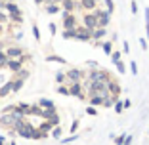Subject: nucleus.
Returning a JSON list of instances; mask_svg holds the SVG:
<instances>
[{
    "mask_svg": "<svg viewBox=\"0 0 149 145\" xmlns=\"http://www.w3.org/2000/svg\"><path fill=\"white\" fill-rule=\"evenodd\" d=\"M94 12H96V15H97V27H100V29H107L111 13L105 12V10H94Z\"/></svg>",
    "mask_w": 149,
    "mask_h": 145,
    "instance_id": "4",
    "label": "nucleus"
},
{
    "mask_svg": "<svg viewBox=\"0 0 149 145\" xmlns=\"http://www.w3.org/2000/svg\"><path fill=\"white\" fill-rule=\"evenodd\" d=\"M52 128H54V126H52V122H50V120H44V122L38 126V130H42V132H50Z\"/></svg>",
    "mask_w": 149,
    "mask_h": 145,
    "instance_id": "21",
    "label": "nucleus"
},
{
    "mask_svg": "<svg viewBox=\"0 0 149 145\" xmlns=\"http://www.w3.org/2000/svg\"><path fill=\"white\" fill-rule=\"evenodd\" d=\"M38 105L42 107V109H56V105H54V101H50V99H44V97L38 101Z\"/></svg>",
    "mask_w": 149,
    "mask_h": 145,
    "instance_id": "18",
    "label": "nucleus"
},
{
    "mask_svg": "<svg viewBox=\"0 0 149 145\" xmlns=\"http://www.w3.org/2000/svg\"><path fill=\"white\" fill-rule=\"evenodd\" d=\"M74 139H77V134H73L71 137H65V139H61V143L67 145V143H71V141H74Z\"/></svg>",
    "mask_w": 149,
    "mask_h": 145,
    "instance_id": "38",
    "label": "nucleus"
},
{
    "mask_svg": "<svg viewBox=\"0 0 149 145\" xmlns=\"http://www.w3.org/2000/svg\"><path fill=\"white\" fill-rule=\"evenodd\" d=\"M13 75H15L13 78H21V80H25L27 76H29V71H27V69H19L17 73H13Z\"/></svg>",
    "mask_w": 149,
    "mask_h": 145,
    "instance_id": "20",
    "label": "nucleus"
},
{
    "mask_svg": "<svg viewBox=\"0 0 149 145\" xmlns=\"http://www.w3.org/2000/svg\"><path fill=\"white\" fill-rule=\"evenodd\" d=\"M15 107H17V111L23 114V117L31 114V105H29V103H19V105H15Z\"/></svg>",
    "mask_w": 149,
    "mask_h": 145,
    "instance_id": "16",
    "label": "nucleus"
},
{
    "mask_svg": "<svg viewBox=\"0 0 149 145\" xmlns=\"http://www.w3.org/2000/svg\"><path fill=\"white\" fill-rule=\"evenodd\" d=\"M23 82H25V80L13 78V90H12V92H17V90H21V88H23Z\"/></svg>",
    "mask_w": 149,
    "mask_h": 145,
    "instance_id": "22",
    "label": "nucleus"
},
{
    "mask_svg": "<svg viewBox=\"0 0 149 145\" xmlns=\"http://www.w3.org/2000/svg\"><path fill=\"white\" fill-rule=\"evenodd\" d=\"M82 23H84V27L86 29H90V31H94V29H97V15H96V12H88L86 15L82 17Z\"/></svg>",
    "mask_w": 149,
    "mask_h": 145,
    "instance_id": "3",
    "label": "nucleus"
},
{
    "mask_svg": "<svg viewBox=\"0 0 149 145\" xmlns=\"http://www.w3.org/2000/svg\"><path fill=\"white\" fill-rule=\"evenodd\" d=\"M74 38L82 40V42H88V40L92 38V31L86 29V27H77V29H74Z\"/></svg>",
    "mask_w": 149,
    "mask_h": 145,
    "instance_id": "6",
    "label": "nucleus"
},
{
    "mask_svg": "<svg viewBox=\"0 0 149 145\" xmlns=\"http://www.w3.org/2000/svg\"><path fill=\"white\" fill-rule=\"evenodd\" d=\"M140 46H141V48H143V50H147V42H145V40H143V38H141V40H140Z\"/></svg>",
    "mask_w": 149,
    "mask_h": 145,
    "instance_id": "48",
    "label": "nucleus"
},
{
    "mask_svg": "<svg viewBox=\"0 0 149 145\" xmlns=\"http://www.w3.org/2000/svg\"><path fill=\"white\" fill-rule=\"evenodd\" d=\"M130 71L134 73V75H138V65H136V61H132V63H130Z\"/></svg>",
    "mask_w": 149,
    "mask_h": 145,
    "instance_id": "41",
    "label": "nucleus"
},
{
    "mask_svg": "<svg viewBox=\"0 0 149 145\" xmlns=\"http://www.w3.org/2000/svg\"><path fill=\"white\" fill-rule=\"evenodd\" d=\"M33 36H35L36 40H40V31H38V27L33 25Z\"/></svg>",
    "mask_w": 149,
    "mask_h": 145,
    "instance_id": "36",
    "label": "nucleus"
},
{
    "mask_svg": "<svg viewBox=\"0 0 149 145\" xmlns=\"http://www.w3.org/2000/svg\"><path fill=\"white\" fill-rule=\"evenodd\" d=\"M10 145H15V143H10Z\"/></svg>",
    "mask_w": 149,
    "mask_h": 145,
    "instance_id": "56",
    "label": "nucleus"
},
{
    "mask_svg": "<svg viewBox=\"0 0 149 145\" xmlns=\"http://www.w3.org/2000/svg\"><path fill=\"white\" fill-rule=\"evenodd\" d=\"M13 130H15V132H17L21 137H25V139H33V136H35V130H36V128L33 126L31 122H27V120L23 119L21 122H17V126L13 128Z\"/></svg>",
    "mask_w": 149,
    "mask_h": 145,
    "instance_id": "1",
    "label": "nucleus"
},
{
    "mask_svg": "<svg viewBox=\"0 0 149 145\" xmlns=\"http://www.w3.org/2000/svg\"><path fill=\"white\" fill-rule=\"evenodd\" d=\"M97 2H100V0H80L79 6H80V8H84V10H88V12H92V10H96Z\"/></svg>",
    "mask_w": 149,
    "mask_h": 145,
    "instance_id": "11",
    "label": "nucleus"
},
{
    "mask_svg": "<svg viewBox=\"0 0 149 145\" xmlns=\"http://www.w3.org/2000/svg\"><path fill=\"white\" fill-rule=\"evenodd\" d=\"M63 10H65V12H69V13H74V10H77V0H63Z\"/></svg>",
    "mask_w": 149,
    "mask_h": 145,
    "instance_id": "12",
    "label": "nucleus"
},
{
    "mask_svg": "<svg viewBox=\"0 0 149 145\" xmlns=\"http://www.w3.org/2000/svg\"><path fill=\"white\" fill-rule=\"evenodd\" d=\"M4 2H13V0H4Z\"/></svg>",
    "mask_w": 149,
    "mask_h": 145,
    "instance_id": "55",
    "label": "nucleus"
},
{
    "mask_svg": "<svg viewBox=\"0 0 149 145\" xmlns=\"http://www.w3.org/2000/svg\"><path fill=\"white\" fill-rule=\"evenodd\" d=\"M63 29H65V31H73V29H77V17H74V13L63 12Z\"/></svg>",
    "mask_w": 149,
    "mask_h": 145,
    "instance_id": "5",
    "label": "nucleus"
},
{
    "mask_svg": "<svg viewBox=\"0 0 149 145\" xmlns=\"http://www.w3.org/2000/svg\"><path fill=\"white\" fill-rule=\"evenodd\" d=\"M123 50H124V53L130 52V46H128V42H123Z\"/></svg>",
    "mask_w": 149,
    "mask_h": 145,
    "instance_id": "46",
    "label": "nucleus"
},
{
    "mask_svg": "<svg viewBox=\"0 0 149 145\" xmlns=\"http://www.w3.org/2000/svg\"><path fill=\"white\" fill-rule=\"evenodd\" d=\"M50 33H52V35H56V25H54V23H50Z\"/></svg>",
    "mask_w": 149,
    "mask_h": 145,
    "instance_id": "49",
    "label": "nucleus"
},
{
    "mask_svg": "<svg viewBox=\"0 0 149 145\" xmlns=\"http://www.w3.org/2000/svg\"><path fill=\"white\" fill-rule=\"evenodd\" d=\"M105 35H107V29H100V27H97V29H94V31H92V38L94 40H101Z\"/></svg>",
    "mask_w": 149,
    "mask_h": 145,
    "instance_id": "14",
    "label": "nucleus"
},
{
    "mask_svg": "<svg viewBox=\"0 0 149 145\" xmlns=\"http://www.w3.org/2000/svg\"><path fill=\"white\" fill-rule=\"evenodd\" d=\"M6 12H8L10 15H13V13H21L15 2H6Z\"/></svg>",
    "mask_w": 149,
    "mask_h": 145,
    "instance_id": "15",
    "label": "nucleus"
},
{
    "mask_svg": "<svg viewBox=\"0 0 149 145\" xmlns=\"http://www.w3.org/2000/svg\"><path fill=\"white\" fill-rule=\"evenodd\" d=\"M31 114L42 117V107H40V105H31Z\"/></svg>",
    "mask_w": 149,
    "mask_h": 145,
    "instance_id": "23",
    "label": "nucleus"
},
{
    "mask_svg": "<svg viewBox=\"0 0 149 145\" xmlns=\"http://www.w3.org/2000/svg\"><path fill=\"white\" fill-rule=\"evenodd\" d=\"M107 92H109L111 96L118 97V94H120V84H118L117 80H113V78H111L109 82H107Z\"/></svg>",
    "mask_w": 149,
    "mask_h": 145,
    "instance_id": "10",
    "label": "nucleus"
},
{
    "mask_svg": "<svg viewBox=\"0 0 149 145\" xmlns=\"http://www.w3.org/2000/svg\"><path fill=\"white\" fill-rule=\"evenodd\" d=\"M86 113L90 114V117H94V114H97V111L94 109V107H88V109H86Z\"/></svg>",
    "mask_w": 149,
    "mask_h": 145,
    "instance_id": "43",
    "label": "nucleus"
},
{
    "mask_svg": "<svg viewBox=\"0 0 149 145\" xmlns=\"http://www.w3.org/2000/svg\"><path fill=\"white\" fill-rule=\"evenodd\" d=\"M132 143V136H126V137H124V143L123 145H130Z\"/></svg>",
    "mask_w": 149,
    "mask_h": 145,
    "instance_id": "47",
    "label": "nucleus"
},
{
    "mask_svg": "<svg viewBox=\"0 0 149 145\" xmlns=\"http://www.w3.org/2000/svg\"><path fill=\"white\" fill-rule=\"evenodd\" d=\"M111 61L117 65V63L120 61V52H113V53H111Z\"/></svg>",
    "mask_w": 149,
    "mask_h": 145,
    "instance_id": "30",
    "label": "nucleus"
},
{
    "mask_svg": "<svg viewBox=\"0 0 149 145\" xmlns=\"http://www.w3.org/2000/svg\"><path fill=\"white\" fill-rule=\"evenodd\" d=\"M132 13H138V4H136V0H132Z\"/></svg>",
    "mask_w": 149,
    "mask_h": 145,
    "instance_id": "44",
    "label": "nucleus"
},
{
    "mask_svg": "<svg viewBox=\"0 0 149 145\" xmlns=\"http://www.w3.org/2000/svg\"><path fill=\"white\" fill-rule=\"evenodd\" d=\"M115 111H117V113H123L124 111V103L123 101H117V103H115Z\"/></svg>",
    "mask_w": 149,
    "mask_h": 145,
    "instance_id": "34",
    "label": "nucleus"
},
{
    "mask_svg": "<svg viewBox=\"0 0 149 145\" xmlns=\"http://www.w3.org/2000/svg\"><path fill=\"white\" fill-rule=\"evenodd\" d=\"M88 67H94V69H96L97 63H96V61H88Z\"/></svg>",
    "mask_w": 149,
    "mask_h": 145,
    "instance_id": "51",
    "label": "nucleus"
},
{
    "mask_svg": "<svg viewBox=\"0 0 149 145\" xmlns=\"http://www.w3.org/2000/svg\"><path fill=\"white\" fill-rule=\"evenodd\" d=\"M123 103H124V109H128V107H130V105H132V103H130V99H126V101H123Z\"/></svg>",
    "mask_w": 149,
    "mask_h": 145,
    "instance_id": "50",
    "label": "nucleus"
},
{
    "mask_svg": "<svg viewBox=\"0 0 149 145\" xmlns=\"http://www.w3.org/2000/svg\"><path fill=\"white\" fill-rule=\"evenodd\" d=\"M111 75L107 71H101V69H94L88 73V82H109Z\"/></svg>",
    "mask_w": 149,
    "mask_h": 145,
    "instance_id": "2",
    "label": "nucleus"
},
{
    "mask_svg": "<svg viewBox=\"0 0 149 145\" xmlns=\"http://www.w3.org/2000/svg\"><path fill=\"white\" fill-rule=\"evenodd\" d=\"M88 99H90V105H92V107L103 105V101H105V99H103V97H101V96H90V97H88Z\"/></svg>",
    "mask_w": 149,
    "mask_h": 145,
    "instance_id": "17",
    "label": "nucleus"
},
{
    "mask_svg": "<svg viewBox=\"0 0 149 145\" xmlns=\"http://www.w3.org/2000/svg\"><path fill=\"white\" fill-rule=\"evenodd\" d=\"M2 33H4V29H2V25H0V36H2Z\"/></svg>",
    "mask_w": 149,
    "mask_h": 145,
    "instance_id": "54",
    "label": "nucleus"
},
{
    "mask_svg": "<svg viewBox=\"0 0 149 145\" xmlns=\"http://www.w3.org/2000/svg\"><path fill=\"white\" fill-rule=\"evenodd\" d=\"M117 69L120 71V75H123L124 71H126V67H124V63H123V61H118V63H117Z\"/></svg>",
    "mask_w": 149,
    "mask_h": 145,
    "instance_id": "40",
    "label": "nucleus"
},
{
    "mask_svg": "<svg viewBox=\"0 0 149 145\" xmlns=\"http://www.w3.org/2000/svg\"><path fill=\"white\" fill-rule=\"evenodd\" d=\"M69 96H74V97H79V99H86V94H82L80 82H74L69 86Z\"/></svg>",
    "mask_w": 149,
    "mask_h": 145,
    "instance_id": "8",
    "label": "nucleus"
},
{
    "mask_svg": "<svg viewBox=\"0 0 149 145\" xmlns=\"http://www.w3.org/2000/svg\"><path fill=\"white\" fill-rule=\"evenodd\" d=\"M124 137H126V136H118V137H115V145H123V143H124Z\"/></svg>",
    "mask_w": 149,
    "mask_h": 145,
    "instance_id": "39",
    "label": "nucleus"
},
{
    "mask_svg": "<svg viewBox=\"0 0 149 145\" xmlns=\"http://www.w3.org/2000/svg\"><path fill=\"white\" fill-rule=\"evenodd\" d=\"M77 128H79V120H74V122L71 124V134H74V132H77Z\"/></svg>",
    "mask_w": 149,
    "mask_h": 145,
    "instance_id": "42",
    "label": "nucleus"
},
{
    "mask_svg": "<svg viewBox=\"0 0 149 145\" xmlns=\"http://www.w3.org/2000/svg\"><path fill=\"white\" fill-rule=\"evenodd\" d=\"M67 80H69V84H74V82H80V78L84 76V73L80 69H71V71H67Z\"/></svg>",
    "mask_w": 149,
    "mask_h": 145,
    "instance_id": "7",
    "label": "nucleus"
},
{
    "mask_svg": "<svg viewBox=\"0 0 149 145\" xmlns=\"http://www.w3.org/2000/svg\"><path fill=\"white\" fill-rule=\"evenodd\" d=\"M50 2H52V4H59V6L63 4V0H50Z\"/></svg>",
    "mask_w": 149,
    "mask_h": 145,
    "instance_id": "52",
    "label": "nucleus"
},
{
    "mask_svg": "<svg viewBox=\"0 0 149 145\" xmlns=\"http://www.w3.org/2000/svg\"><path fill=\"white\" fill-rule=\"evenodd\" d=\"M63 38H74V29L73 31H63Z\"/></svg>",
    "mask_w": 149,
    "mask_h": 145,
    "instance_id": "37",
    "label": "nucleus"
},
{
    "mask_svg": "<svg viewBox=\"0 0 149 145\" xmlns=\"http://www.w3.org/2000/svg\"><path fill=\"white\" fill-rule=\"evenodd\" d=\"M48 61H56V63H65V59L59 56H48Z\"/></svg>",
    "mask_w": 149,
    "mask_h": 145,
    "instance_id": "31",
    "label": "nucleus"
},
{
    "mask_svg": "<svg viewBox=\"0 0 149 145\" xmlns=\"http://www.w3.org/2000/svg\"><path fill=\"white\" fill-rule=\"evenodd\" d=\"M10 21L12 23H23V17H21V13H13V15H10Z\"/></svg>",
    "mask_w": 149,
    "mask_h": 145,
    "instance_id": "24",
    "label": "nucleus"
},
{
    "mask_svg": "<svg viewBox=\"0 0 149 145\" xmlns=\"http://www.w3.org/2000/svg\"><path fill=\"white\" fill-rule=\"evenodd\" d=\"M44 10L48 13H59V4H52V2H50V4L44 6Z\"/></svg>",
    "mask_w": 149,
    "mask_h": 145,
    "instance_id": "19",
    "label": "nucleus"
},
{
    "mask_svg": "<svg viewBox=\"0 0 149 145\" xmlns=\"http://www.w3.org/2000/svg\"><path fill=\"white\" fill-rule=\"evenodd\" d=\"M0 145H4V137L2 136H0Z\"/></svg>",
    "mask_w": 149,
    "mask_h": 145,
    "instance_id": "53",
    "label": "nucleus"
},
{
    "mask_svg": "<svg viewBox=\"0 0 149 145\" xmlns=\"http://www.w3.org/2000/svg\"><path fill=\"white\" fill-rule=\"evenodd\" d=\"M50 122H52V126H59V122H61V119H59V114H54L52 119H50Z\"/></svg>",
    "mask_w": 149,
    "mask_h": 145,
    "instance_id": "29",
    "label": "nucleus"
},
{
    "mask_svg": "<svg viewBox=\"0 0 149 145\" xmlns=\"http://www.w3.org/2000/svg\"><path fill=\"white\" fill-rule=\"evenodd\" d=\"M57 94H61V96H69V88L63 86V84H57Z\"/></svg>",
    "mask_w": 149,
    "mask_h": 145,
    "instance_id": "26",
    "label": "nucleus"
},
{
    "mask_svg": "<svg viewBox=\"0 0 149 145\" xmlns=\"http://www.w3.org/2000/svg\"><path fill=\"white\" fill-rule=\"evenodd\" d=\"M12 90H13V78L12 80H8V82L0 88V97H6L8 94H12Z\"/></svg>",
    "mask_w": 149,
    "mask_h": 145,
    "instance_id": "13",
    "label": "nucleus"
},
{
    "mask_svg": "<svg viewBox=\"0 0 149 145\" xmlns=\"http://www.w3.org/2000/svg\"><path fill=\"white\" fill-rule=\"evenodd\" d=\"M36 4H40V6H46V4H50V0H35Z\"/></svg>",
    "mask_w": 149,
    "mask_h": 145,
    "instance_id": "45",
    "label": "nucleus"
},
{
    "mask_svg": "<svg viewBox=\"0 0 149 145\" xmlns=\"http://www.w3.org/2000/svg\"><path fill=\"white\" fill-rule=\"evenodd\" d=\"M105 6H107V12H109V13H113V10H115L113 0H105Z\"/></svg>",
    "mask_w": 149,
    "mask_h": 145,
    "instance_id": "35",
    "label": "nucleus"
},
{
    "mask_svg": "<svg viewBox=\"0 0 149 145\" xmlns=\"http://www.w3.org/2000/svg\"><path fill=\"white\" fill-rule=\"evenodd\" d=\"M52 136L59 139V137H61V128H59V126H54V130H52Z\"/></svg>",
    "mask_w": 149,
    "mask_h": 145,
    "instance_id": "32",
    "label": "nucleus"
},
{
    "mask_svg": "<svg viewBox=\"0 0 149 145\" xmlns=\"http://www.w3.org/2000/svg\"><path fill=\"white\" fill-rule=\"evenodd\" d=\"M21 56H23V50L19 48V46H10V48H6V57H8V59H19Z\"/></svg>",
    "mask_w": 149,
    "mask_h": 145,
    "instance_id": "9",
    "label": "nucleus"
},
{
    "mask_svg": "<svg viewBox=\"0 0 149 145\" xmlns=\"http://www.w3.org/2000/svg\"><path fill=\"white\" fill-rule=\"evenodd\" d=\"M6 63H8V57H6V52H2V50H0V69H2V67H6Z\"/></svg>",
    "mask_w": 149,
    "mask_h": 145,
    "instance_id": "27",
    "label": "nucleus"
},
{
    "mask_svg": "<svg viewBox=\"0 0 149 145\" xmlns=\"http://www.w3.org/2000/svg\"><path fill=\"white\" fill-rule=\"evenodd\" d=\"M6 21H10V13L0 12V25H2V23H6Z\"/></svg>",
    "mask_w": 149,
    "mask_h": 145,
    "instance_id": "33",
    "label": "nucleus"
},
{
    "mask_svg": "<svg viewBox=\"0 0 149 145\" xmlns=\"http://www.w3.org/2000/svg\"><path fill=\"white\" fill-rule=\"evenodd\" d=\"M65 80H67L65 73H57V75H56V82H57V84H63Z\"/></svg>",
    "mask_w": 149,
    "mask_h": 145,
    "instance_id": "28",
    "label": "nucleus"
},
{
    "mask_svg": "<svg viewBox=\"0 0 149 145\" xmlns=\"http://www.w3.org/2000/svg\"><path fill=\"white\" fill-rule=\"evenodd\" d=\"M101 48H103V52L105 53H113V44H111V42H103V44H101Z\"/></svg>",
    "mask_w": 149,
    "mask_h": 145,
    "instance_id": "25",
    "label": "nucleus"
}]
</instances>
